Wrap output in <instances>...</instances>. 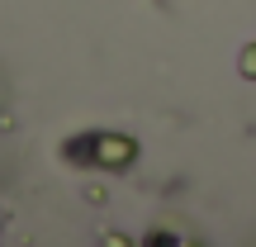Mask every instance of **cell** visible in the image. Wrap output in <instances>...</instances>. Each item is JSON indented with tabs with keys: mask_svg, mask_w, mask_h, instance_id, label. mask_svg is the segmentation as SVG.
<instances>
[{
	"mask_svg": "<svg viewBox=\"0 0 256 247\" xmlns=\"http://www.w3.org/2000/svg\"><path fill=\"white\" fill-rule=\"evenodd\" d=\"M72 157L100 162V166H124V162H133V143H128V138H114V133H90L86 143L81 138L72 143Z\"/></svg>",
	"mask_w": 256,
	"mask_h": 247,
	"instance_id": "obj_1",
	"label": "cell"
},
{
	"mask_svg": "<svg viewBox=\"0 0 256 247\" xmlns=\"http://www.w3.org/2000/svg\"><path fill=\"white\" fill-rule=\"evenodd\" d=\"M242 67H247V76H256V48L247 53V62H242Z\"/></svg>",
	"mask_w": 256,
	"mask_h": 247,
	"instance_id": "obj_2",
	"label": "cell"
}]
</instances>
